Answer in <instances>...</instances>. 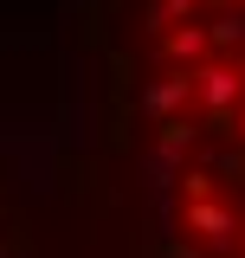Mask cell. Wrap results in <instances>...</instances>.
Instances as JSON below:
<instances>
[{
	"instance_id": "7a4b0ae2",
	"label": "cell",
	"mask_w": 245,
	"mask_h": 258,
	"mask_svg": "<svg viewBox=\"0 0 245 258\" xmlns=\"http://www.w3.org/2000/svg\"><path fill=\"white\" fill-rule=\"evenodd\" d=\"M0 258H32V252H26V239H20L7 220H0Z\"/></svg>"
},
{
	"instance_id": "6da1fadb",
	"label": "cell",
	"mask_w": 245,
	"mask_h": 258,
	"mask_svg": "<svg viewBox=\"0 0 245 258\" xmlns=\"http://www.w3.org/2000/svg\"><path fill=\"white\" fill-rule=\"evenodd\" d=\"M103 52L149 258H245V0H116Z\"/></svg>"
}]
</instances>
